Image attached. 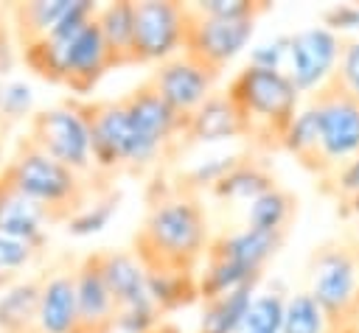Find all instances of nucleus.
Wrapping results in <instances>:
<instances>
[{
	"label": "nucleus",
	"mask_w": 359,
	"mask_h": 333,
	"mask_svg": "<svg viewBox=\"0 0 359 333\" xmlns=\"http://www.w3.org/2000/svg\"><path fill=\"white\" fill-rule=\"evenodd\" d=\"M216 76L210 67L188 56L185 50L177 53L174 59L157 64V70L149 76V84L160 92V98L185 120L213 95Z\"/></svg>",
	"instance_id": "f8f14e48"
},
{
	"label": "nucleus",
	"mask_w": 359,
	"mask_h": 333,
	"mask_svg": "<svg viewBox=\"0 0 359 333\" xmlns=\"http://www.w3.org/2000/svg\"><path fill=\"white\" fill-rule=\"evenodd\" d=\"M345 42L337 31L325 25H311L297 34H292L289 45V70L286 76L297 87V92H323L331 87L334 73L339 67Z\"/></svg>",
	"instance_id": "6e6552de"
},
{
	"label": "nucleus",
	"mask_w": 359,
	"mask_h": 333,
	"mask_svg": "<svg viewBox=\"0 0 359 333\" xmlns=\"http://www.w3.org/2000/svg\"><path fill=\"white\" fill-rule=\"evenodd\" d=\"M283 308L286 299L280 294H258L244 316L238 333H280L283 330Z\"/></svg>",
	"instance_id": "c756f323"
},
{
	"label": "nucleus",
	"mask_w": 359,
	"mask_h": 333,
	"mask_svg": "<svg viewBox=\"0 0 359 333\" xmlns=\"http://www.w3.org/2000/svg\"><path fill=\"white\" fill-rule=\"evenodd\" d=\"M238 162H241V157H213V160H205L202 165H196L185 176V190H191V187H210L213 190V185L222 182Z\"/></svg>",
	"instance_id": "c9c22d12"
},
{
	"label": "nucleus",
	"mask_w": 359,
	"mask_h": 333,
	"mask_svg": "<svg viewBox=\"0 0 359 333\" xmlns=\"http://www.w3.org/2000/svg\"><path fill=\"white\" fill-rule=\"evenodd\" d=\"M42 274L14 280L0 294V333H36Z\"/></svg>",
	"instance_id": "4be33fe9"
},
{
	"label": "nucleus",
	"mask_w": 359,
	"mask_h": 333,
	"mask_svg": "<svg viewBox=\"0 0 359 333\" xmlns=\"http://www.w3.org/2000/svg\"><path fill=\"white\" fill-rule=\"evenodd\" d=\"M191 20H188V34H185V53L210 67L213 73H222L227 62H233L252 39L255 20H222V17H208L199 14L188 6Z\"/></svg>",
	"instance_id": "1a4fd4ad"
},
{
	"label": "nucleus",
	"mask_w": 359,
	"mask_h": 333,
	"mask_svg": "<svg viewBox=\"0 0 359 333\" xmlns=\"http://www.w3.org/2000/svg\"><path fill=\"white\" fill-rule=\"evenodd\" d=\"M28 140L39 146L45 154L59 160L62 165L73 168L81 176L95 173L93 162V137H90V123L84 115V101L67 98L56 106L39 109L31 118Z\"/></svg>",
	"instance_id": "20e7f679"
},
{
	"label": "nucleus",
	"mask_w": 359,
	"mask_h": 333,
	"mask_svg": "<svg viewBox=\"0 0 359 333\" xmlns=\"http://www.w3.org/2000/svg\"><path fill=\"white\" fill-rule=\"evenodd\" d=\"M154 333H165V330H154Z\"/></svg>",
	"instance_id": "37998d69"
},
{
	"label": "nucleus",
	"mask_w": 359,
	"mask_h": 333,
	"mask_svg": "<svg viewBox=\"0 0 359 333\" xmlns=\"http://www.w3.org/2000/svg\"><path fill=\"white\" fill-rule=\"evenodd\" d=\"M48 224H56L53 215L0 173V232L28 241L34 246H45Z\"/></svg>",
	"instance_id": "6ab92c4d"
},
{
	"label": "nucleus",
	"mask_w": 359,
	"mask_h": 333,
	"mask_svg": "<svg viewBox=\"0 0 359 333\" xmlns=\"http://www.w3.org/2000/svg\"><path fill=\"white\" fill-rule=\"evenodd\" d=\"M31 109V90L20 81H3L0 78V120L14 123L25 118Z\"/></svg>",
	"instance_id": "f704fd0d"
},
{
	"label": "nucleus",
	"mask_w": 359,
	"mask_h": 333,
	"mask_svg": "<svg viewBox=\"0 0 359 333\" xmlns=\"http://www.w3.org/2000/svg\"><path fill=\"white\" fill-rule=\"evenodd\" d=\"M227 95L241 115L244 137L264 146H280L286 126L297 115L300 98L297 87L283 70H261L247 64L233 76Z\"/></svg>",
	"instance_id": "7ed1b4c3"
},
{
	"label": "nucleus",
	"mask_w": 359,
	"mask_h": 333,
	"mask_svg": "<svg viewBox=\"0 0 359 333\" xmlns=\"http://www.w3.org/2000/svg\"><path fill=\"white\" fill-rule=\"evenodd\" d=\"M98 6L90 3V0H76L73 8L67 11V17L39 42H31L22 48V59L25 64L45 81H56L62 84L65 81V59H67V50L76 39V34L95 17Z\"/></svg>",
	"instance_id": "ddd939ff"
},
{
	"label": "nucleus",
	"mask_w": 359,
	"mask_h": 333,
	"mask_svg": "<svg viewBox=\"0 0 359 333\" xmlns=\"http://www.w3.org/2000/svg\"><path fill=\"white\" fill-rule=\"evenodd\" d=\"M112 70V56H109V48L101 36V28L95 22V17L76 34L70 50H67V59H65V87H70L73 92L84 95L90 92L101 76Z\"/></svg>",
	"instance_id": "f3484780"
},
{
	"label": "nucleus",
	"mask_w": 359,
	"mask_h": 333,
	"mask_svg": "<svg viewBox=\"0 0 359 333\" xmlns=\"http://www.w3.org/2000/svg\"><path fill=\"white\" fill-rule=\"evenodd\" d=\"M205 249L208 218L194 196L182 190L151 201L135 235V255L146 271H191Z\"/></svg>",
	"instance_id": "f257e3e1"
},
{
	"label": "nucleus",
	"mask_w": 359,
	"mask_h": 333,
	"mask_svg": "<svg viewBox=\"0 0 359 333\" xmlns=\"http://www.w3.org/2000/svg\"><path fill=\"white\" fill-rule=\"evenodd\" d=\"M118 201H121V193H115V190H109L107 196H95V201H87L67 221V232H73V235H93V232L104 229L107 221L115 215Z\"/></svg>",
	"instance_id": "7c9ffc66"
},
{
	"label": "nucleus",
	"mask_w": 359,
	"mask_h": 333,
	"mask_svg": "<svg viewBox=\"0 0 359 333\" xmlns=\"http://www.w3.org/2000/svg\"><path fill=\"white\" fill-rule=\"evenodd\" d=\"M337 190L345 193L348 199H353L359 193V157H353L337 168Z\"/></svg>",
	"instance_id": "58836bf2"
},
{
	"label": "nucleus",
	"mask_w": 359,
	"mask_h": 333,
	"mask_svg": "<svg viewBox=\"0 0 359 333\" xmlns=\"http://www.w3.org/2000/svg\"><path fill=\"white\" fill-rule=\"evenodd\" d=\"M95 22L109 48L112 67L135 64V3L115 0L95 11Z\"/></svg>",
	"instance_id": "412c9836"
},
{
	"label": "nucleus",
	"mask_w": 359,
	"mask_h": 333,
	"mask_svg": "<svg viewBox=\"0 0 359 333\" xmlns=\"http://www.w3.org/2000/svg\"><path fill=\"white\" fill-rule=\"evenodd\" d=\"M76 299H79L76 333H112L115 330L118 302L104 280L95 252L81 257L76 266Z\"/></svg>",
	"instance_id": "2eb2a0df"
},
{
	"label": "nucleus",
	"mask_w": 359,
	"mask_h": 333,
	"mask_svg": "<svg viewBox=\"0 0 359 333\" xmlns=\"http://www.w3.org/2000/svg\"><path fill=\"white\" fill-rule=\"evenodd\" d=\"M149 291L160 311L188 305L199 294V283L191 271H149Z\"/></svg>",
	"instance_id": "cd10ccee"
},
{
	"label": "nucleus",
	"mask_w": 359,
	"mask_h": 333,
	"mask_svg": "<svg viewBox=\"0 0 359 333\" xmlns=\"http://www.w3.org/2000/svg\"><path fill=\"white\" fill-rule=\"evenodd\" d=\"M84 115L93 137L95 173L137 171V140L123 98L118 101H84Z\"/></svg>",
	"instance_id": "39448f33"
},
{
	"label": "nucleus",
	"mask_w": 359,
	"mask_h": 333,
	"mask_svg": "<svg viewBox=\"0 0 359 333\" xmlns=\"http://www.w3.org/2000/svg\"><path fill=\"white\" fill-rule=\"evenodd\" d=\"M289 45H292V36H286V34L266 39L252 48L250 64L261 67V70H283V64H289Z\"/></svg>",
	"instance_id": "e433bc0d"
},
{
	"label": "nucleus",
	"mask_w": 359,
	"mask_h": 333,
	"mask_svg": "<svg viewBox=\"0 0 359 333\" xmlns=\"http://www.w3.org/2000/svg\"><path fill=\"white\" fill-rule=\"evenodd\" d=\"M331 87L339 90L342 95L359 101V42H345Z\"/></svg>",
	"instance_id": "473e14b6"
},
{
	"label": "nucleus",
	"mask_w": 359,
	"mask_h": 333,
	"mask_svg": "<svg viewBox=\"0 0 359 333\" xmlns=\"http://www.w3.org/2000/svg\"><path fill=\"white\" fill-rule=\"evenodd\" d=\"M272 187H275V179L269 171H264L252 160H241L222 182L213 185V193L219 199H230V201H255L258 196H264Z\"/></svg>",
	"instance_id": "a878e982"
},
{
	"label": "nucleus",
	"mask_w": 359,
	"mask_h": 333,
	"mask_svg": "<svg viewBox=\"0 0 359 333\" xmlns=\"http://www.w3.org/2000/svg\"><path fill=\"white\" fill-rule=\"evenodd\" d=\"M39 252H42V246H34L28 241H20V238L0 232V274L17 277V271L25 269L28 263H34L39 257Z\"/></svg>",
	"instance_id": "2f4dec72"
},
{
	"label": "nucleus",
	"mask_w": 359,
	"mask_h": 333,
	"mask_svg": "<svg viewBox=\"0 0 359 333\" xmlns=\"http://www.w3.org/2000/svg\"><path fill=\"white\" fill-rule=\"evenodd\" d=\"M76 0H31V3H17L14 11V31L20 36V45H31L45 39L73 8Z\"/></svg>",
	"instance_id": "5701e85b"
},
{
	"label": "nucleus",
	"mask_w": 359,
	"mask_h": 333,
	"mask_svg": "<svg viewBox=\"0 0 359 333\" xmlns=\"http://www.w3.org/2000/svg\"><path fill=\"white\" fill-rule=\"evenodd\" d=\"M311 297L331 319H345L359 302V257L345 246H325L311 260Z\"/></svg>",
	"instance_id": "9d476101"
},
{
	"label": "nucleus",
	"mask_w": 359,
	"mask_h": 333,
	"mask_svg": "<svg viewBox=\"0 0 359 333\" xmlns=\"http://www.w3.org/2000/svg\"><path fill=\"white\" fill-rule=\"evenodd\" d=\"M199 14L208 17H222V20H244V17H258L264 11V3H252V0H199L191 6Z\"/></svg>",
	"instance_id": "72a5a7b5"
},
{
	"label": "nucleus",
	"mask_w": 359,
	"mask_h": 333,
	"mask_svg": "<svg viewBox=\"0 0 359 333\" xmlns=\"http://www.w3.org/2000/svg\"><path fill=\"white\" fill-rule=\"evenodd\" d=\"M135 140H137V171L151 165L180 134H185V118L177 115L160 92L146 81L123 95Z\"/></svg>",
	"instance_id": "0eeeda50"
},
{
	"label": "nucleus",
	"mask_w": 359,
	"mask_h": 333,
	"mask_svg": "<svg viewBox=\"0 0 359 333\" xmlns=\"http://www.w3.org/2000/svg\"><path fill=\"white\" fill-rule=\"evenodd\" d=\"M95 260L104 271V280L118 302V313H135V311H160L149 291V271L137 260L135 252H115L101 249L95 252Z\"/></svg>",
	"instance_id": "dca6fc26"
},
{
	"label": "nucleus",
	"mask_w": 359,
	"mask_h": 333,
	"mask_svg": "<svg viewBox=\"0 0 359 333\" xmlns=\"http://www.w3.org/2000/svg\"><path fill=\"white\" fill-rule=\"evenodd\" d=\"M252 294H255V283L227 291L216 299H208L202 308L199 333H238L244 325V316L255 299Z\"/></svg>",
	"instance_id": "b1692460"
},
{
	"label": "nucleus",
	"mask_w": 359,
	"mask_h": 333,
	"mask_svg": "<svg viewBox=\"0 0 359 333\" xmlns=\"http://www.w3.org/2000/svg\"><path fill=\"white\" fill-rule=\"evenodd\" d=\"M76 266L73 260H59L42 271V294L36 313V333H76L79 299H76Z\"/></svg>",
	"instance_id": "4468645a"
},
{
	"label": "nucleus",
	"mask_w": 359,
	"mask_h": 333,
	"mask_svg": "<svg viewBox=\"0 0 359 333\" xmlns=\"http://www.w3.org/2000/svg\"><path fill=\"white\" fill-rule=\"evenodd\" d=\"M17 190H22L28 199L42 204L53 221H70L90 196L87 176L76 173L73 168L62 165L50 154H45L39 146H34L28 137H22L8 157V162L0 171Z\"/></svg>",
	"instance_id": "f03ea898"
},
{
	"label": "nucleus",
	"mask_w": 359,
	"mask_h": 333,
	"mask_svg": "<svg viewBox=\"0 0 359 333\" xmlns=\"http://www.w3.org/2000/svg\"><path fill=\"white\" fill-rule=\"evenodd\" d=\"M185 137L191 143H216V140H233L244 137V123L230 101L227 92H213L188 120H185Z\"/></svg>",
	"instance_id": "aec40b11"
},
{
	"label": "nucleus",
	"mask_w": 359,
	"mask_h": 333,
	"mask_svg": "<svg viewBox=\"0 0 359 333\" xmlns=\"http://www.w3.org/2000/svg\"><path fill=\"white\" fill-rule=\"evenodd\" d=\"M11 67V45H8V34L6 28L0 25V76Z\"/></svg>",
	"instance_id": "ea45409f"
},
{
	"label": "nucleus",
	"mask_w": 359,
	"mask_h": 333,
	"mask_svg": "<svg viewBox=\"0 0 359 333\" xmlns=\"http://www.w3.org/2000/svg\"><path fill=\"white\" fill-rule=\"evenodd\" d=\"M328 322L331 316L311 297V291H300L286 299L280 333H328Z\"/></svg>",
	"instance_id": "c85d7f7f"
},
{
	"label": "nucleus",
	"mask_w": 359,
	"mask_h": 333,
	"mask_svg": "<svg viewBox=\"0 0 359 333\" xmlns=\"http://www.w3.org/2000/svg\"><path fill=\"white\" fill-rule=\"evenodd\" d=\"M325 28L331 31H353L359 28V6L353 3H342V6H334L325 11Z\"/></svg>",
	"instance_id": "4c0bfd02"
},
{
	"label": "nucleus",
	"mask_w": 359,
	"mask_h": 333,
	"mask_svg": "<svg viewBox=\"0 0 359 333\" xmlns=\"http://www.w3.org/2000/svg\"><path fill=\"white\" fill-rule=\"evenodd\" d=\"M283 243V232H261V229H250L241 227L236 232H227L222 238H216L208 246V257L224 260L233 269L244 271L247 277H261V269L266 266V260L280 249Z\"/></svg>",
	"instance_id": "a211bd4d"
},
{
	"label": "nucleus",
	"mask_w": 359,
	"mask_h": 333,
	"mask_svg": "<svg viewBox=\"0 0 359 333\" xmlns=\"http://www.w3.org/2000/svg\"><path fill=\"white\" fill-rule=\"evenodd\" d=\"M280 146L294 154L297 160H303L306 165L317 168V154H320V106L311 98L306 106L297 109V115L292 118V123L286 126Z\"/></svg>",
	"instance_id": "393cba45"
},
{
	"label": "nucleus",
	"mask_w": 359,
	"mask_h": 333,
	"mask_svg": "<svg viewBox=\"0 0 359 333\" xmlns=\"http://www.w3.org/2000/svg\"><path fill=\"white\" fill-rule=\"evenodd\" d=\"M191 11L174 0L135 3V64L168 62L185 50Z\"/></svg>",
	"instance_id": "423d86ee"
},
{
	"label": "nucleus",
	"mask_w": 359,
	"mask_h": 333,
	"mask_svg": "<svg viewBox=\"0 0 359 333\" xmlns=\"http://www.w3.org/2000/svg\"><path fill=\"white\" fill-rule=\"evenodd\" d=\"M351 213H356V215H359V193L351 199Z\"/></svg>",
	"instance_id": "79ce46f5"
},
{
	"label": "nucleus",
	"mask_w": 359,
	"mask_h": 333,
	"mask_svg": "<svg viewBox=\"0 0 359 333\" xmlns=\"http://www.w3.org/2000/svg\"><path fill=\"white\" fill-rule=\"evenodd\" d=\"M14 280H17V277H11V274H0V294H3Z\"/></svg>",
	"instance_id": "a19ab883"
},
{
	"label": "nucleus",
	"mask_w": 359,
	"mask_h": 333,
	"mask_svg": "<svg viewBox=\"0 0 359 333\" xmlns=\"http://www.w3.org/2000/svg\"><path fill=\"white\" fill-rule=\"evenodd\" d=\"M292 210H294L292 196L275 185L272 190H266L264 196L247 204V227L261 232H283L286 221L292 218Z\"/></svg>",
	"instance_id": "bb28decb"
},
{
	"label": "nucleus",
	"mask_w": 359,
	"mask_h": 333,
	"mask_svg": "<svg viewBox=\"0 0 359 333\" xmlns=\"http://www.w3.org/2000/svg\"><path fill=\"white\" fill-rule=\"evenodd\" d=\"M320 106V154L317 168L345 165L359 157V101L342 95L334 87H325L314 95Z\"/></svg>",
	"instance_id": "9b49d317"
}]
</instances>
